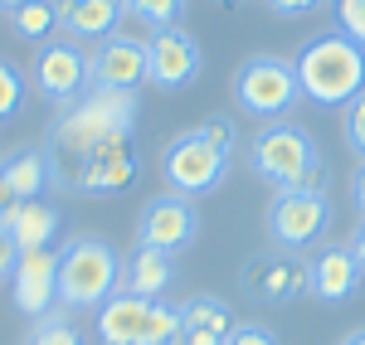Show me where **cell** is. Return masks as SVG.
<instances>
[{
  "label": "cell",
  "instance_id": "6da1fadb",
  "mask_svg": "<svg viewBox=\"0 0 365 345\" xmlns=\"http://www.w3.org/2000/svg\"><path fill=\"white\" fill-rule=\"evenodd\" d=\"M137 127V92H113V87H93L78 102H68V112L54 122L49 137V156L78 161L93 146L113 142V137H132Z\"/></svg>",
  "mask_w": 365,
  "mask_h": 345
},
{
  "label": "cell",
  "instance_id": "7a4b0ae2",
  "mask_svg": "<svg viewBox=\"0 0 365 345\" xmlns=\"http://www.w3.org/2000/svg\"><path fill=\"white\" fill-rule=\"evenodd\" d=\"M297 83L302 97L317 107H346L356 92H365V44L351 34H322L297 49Z\"/></svg>",
  "mask_w": 365,
  "mask_h": 345
},
{
  "label": "cell",
  "instance_id": "3957f363",
  "mask_svg": "<svg viewBox=\"0 0 365 345\" xmlns=\"http://www.w3.org/2000/svg\"><path fill=\"white\" fill-rule=\"evenodd\" d=\"M122 282V262H117L113 243L83 233V238H68L63 253H58V302L68 312H98Z\"/></svg>",
  "mask_w": 365,
  "mask_h": 345
},
{
  "label": "cell",
  "instance_id": "277c9868",
  "mask_svg": "<svg viewBox=\"0 0 365 345\" xmlns=\"http://www.w3.org/2000/svg\"><path fill=\"white\" fill-rule=\"evenodd\" d=\"M317 161H322L317 142H312L302 127H292V122H263V132L249 146V166L258 171V180L278 185V195L292 190Z\"/></svg>",
  "mask_w": 365,
  "mask_h": 345
},
{
  "label": "cell",
  "instance_id": "5b68a950",
  "mask_svg": "<svg viewBox=\"0 0 365 345\" xmlns=\"http://www.w3.org/2000/svg\"><path fill=\"white\" fill-rule=\"evenodd\" d=\"M239 107L258 122H282V117L292 112V102L302 97V83H297V68L287 63V58H249L244 68H239Z\"/></svg>",
  "mask_w": 365,
  "mask_h": 345
},
{
  "label": "cell",
  "instance_id": "8992f818",
  "mask_svg": "<svg viewBox=\"0 0 365 345\" xmlns=\"http://www.w3.org/2000/svg\"><path fill=\"white\" fill-rule=\"evenodd\" d=\"M225 166H229V156L215 151L200 132H180V137L166 146V156H161L170 195H185V200H200V195L220 190V185H225Z\"/></svg>",
  "mask_w": 365,
  "mask_h": 345
},
{
  "label": "cell",
  "instance_id": "52a82bcc",
  "mask_svg": "<svg viewBox=\"0 0 365 345\" xmlns=\"http://www.w3.org/2000/svg\"><path fill=\"white\" fill-rule=\"evenodd\" d=\"M137 180V146L132 137H113V142L93 146L88 156L68 161V190H83V195H117Z\"/></svg>",
  "mask_w": 365,
  "mask_h": 345
},
{
  "label": "cell",
  "instance_id": "ba28073f",
  "mask_svg": "<svg viewBox=\"0 0 365 345\" xmlns=\"http://www.w3.org/2000/svg\"><path fill=\"white\" fill-rule=\"evenodd\" d=\"M200 78V44L180 25L151 29L146 39V83L161 92H180L185 83Z\"/></svg>",
  "mask_w": 365,
  "mask_h": 345
},
{
  "label": "cell",
  "instance_id": "9c48e42d",
  "mask_svg": "<svg viewBox=\"0 0 365 345\" xmlns=\"http://www.w3.org/2000/svg\"><path fill=\"white\" fill-rule=\"evenodd\" d=\"M200 219H195V200L185 195H156L141 204L137 219V248H156V253H180L195 238Z\"/></svg>",
  "mask_w": 365,
  "mask_h": 345
},
{
  "label": "cell",
  "instance_id": "30bf717a",
  "mask_svg": "<svg viewBox=\"0 0 365 345\" xmlns=\"http://www.w3.org/2000/svg\"><path fill=\"white\" fill-rule=\"evenodd\" d=\"M34 87L49 97V102H78L88 87V54L73 44V39H54L34 54Z\"/></svg>",
  "mask_w": 365,
  "mask_h": 345
},
{
  "label": "cell",
  "instance_id": "8fae6325",
  "mask_svg": "<svg viewBox=\"0 0 365 345\" xmlns=\"http://www.w3.org/2000/svg\"><path fill=\"white\" fill-rule=\"evenodd\" d=\"M331 224V204L327 195H278L268 204V233L282 248H307L312 238H322Z\"/></svg>",
  "mask_w": 365,
  "mask_h": 345
},
{
  "label": "cell",
  "instance_id": "7c38bea8",
  "mask_svg": "<svg viewBox=\"0 0 365 345\" xmlns=\"http://www.w3.org/2000/svg\"><path fill=\"white\" fill-rule=\"evenodd\" d=\"M10 297L29 321L49 317L58 302V253L54 248H29L20 253L15 272H10Z\"/></svg>",
  "mask_w": 365,
  "mask_h": 345
},
{
  "label": "cell",
  "instance_id": "4fadbf2b",
  "mask_svg": "<svg viewBox=\"0 0 365 345\" xmlns=\"http://www.w3.org/2000/svg\"><path fill=\"white\" fill-rule=\"evenodd\" d=\"M88 83L113 87V92H132L146 83V39H127V34H108L98 44V54L88 58Z\"/></svg>",
  "mask_w": 365,
  "mask_h": 345
},
{
  "label": "cell",
  "instance_id": "5bb4252c",
  "mask_svg": "<svg viewBox=\"0 0 365 345\" xmlns=\"http://www.w3.org/2000/svg\"><path fill=\"white\" fill-rule=\"evenodd\" d=\"M244 287L258 302H268V307H287L302 292H312V267L297 262V258H282V253H258L244 267Z\"/></svg>",
  "mask_w": 365,
  "mask_h": 345
},
{
  "label": "cell",
  "instance_id": "9a60e30c",
  "mask_svg": "<svg viewBox=\"0 0 365 345\" xmlns=\"http://www.w3.org/2000/svg\"><path fill=\"white\" fill-rule=\"evenodd\" d=\"M151 307L156 302H146L137 292H113L98 307V341L103 345H141V331H146Z\"/></svg>",
  "mask_w": 365,
  "mask_h": 345
},
{
  "label": "cell",
  "instance_id": "2e32d148",
  "mask_svg": "<svg viewBox=\"0 0 365 345\" xmlns=\"http://www.w3.org/2000/svg\"><path fill=\"white\" fill-rule=\"evenodd\" d=\"M356 287H361V262L351 253V243H327L312 262V292L322 302H346Z\"/></svg>",
  "mask_w": 365,
  "mask_h": 345
},
{
  "label": "cell",
  "instance_id": "e0dca14e",
  "mask_svg": "<svg viewBox=\"0 0 365 345\" xmlns=\"http://www.w3.org/2000/svg\"><path fill=\"white\" fill-rule=\"evenodd\" d=\"M122 15H127V0H58V25L68 29L73 44L108 39Z\"/></svg>",
  "mask_w": 365,
  "mask_h": 345
},
{
  "label": "cell",
  "instance_id": "ac0fdd59",
  "mask_svg": "<svg viewBox=\"0 0 365 345\" xmlns=\"http://www.w3.org/2000/svg\"><path fill=\"white\" fill-rule=\"evenodd\" d=\"M0 229L15 238V248L29 253V248H49L58 233V209H49L44 200H25L15 204L10 214H0Z\"/></svg>",
  "mask_w": 365,
  "mask_h": 345
},
{
  "label": "cell",
  "instance_id": "d6986e66",
  "mask_svg": "<svg viewBox=\"0 0 365 345\" xmlns=\"http://www.w3.org/2000/svg\"><path fill=\"white\" fill-rule=\"evenodd\" d=\"M175 267H170V253H156V248H132V258L122 262V287L117 292H137L146 302H161V292L170 287Z\"/></svg>",
  "mask_w": 365,
  "mask_h": 345
},
{
  "label": "cell",
  "instance_id": "ffe728a7",
  "mask_svg": "<svg viewBox=\"0 0 365 345\" xmlns=\"http://www.w3.org/2000/svg\"><path fill=\"white\" fill-rule=\"evenodd\" d=\"M54 161H49V151H34V146H25V151H15L5 166H0V175H5V185L15 190V200H39L44 190H49V180H54Z\"/></svg>",
  "mask_w": 365,
  "mask_h": 345
},
{
  "label": "cell",
  "instance_id": "44dd1931",
  "mask_svg": "<svg viewBox=\"0 0 365 345\" xmlns=\"http://www.w3.org/2000/svg\"><path fill=\"white\" fill-rule=\"evenodd\" d=\"M190 331L229 336V331H234V321H229V307L220 302V297H190V302L180 307V336H190Z\"/></svg>",
  "mask_w": 365,
  "mask_h": 345
},
{
  "label": "cell",
  "instance_id": "7402d4cb",
  "mask_svg": "<svg viewBox=\"0 0 365 345\" xmlns=\"http://www.w3.org/2000/svg\"><path fill=\"white\" fill-rule=\"evenodd\" d=\"M10 25H15V34L20 39H49L58 29V0H25L20 10H10Z\"/></svg>",
  "mask_w": 365,
  "mask_h": 345
},
{
  "label": "cell",
  "instance_id": "603a6c76",
  "mask_svg": "<svg viewBox=\"0 0 365 345\" xmlns=\"http://www.w3.org/2000/svg\"><path fill=\"white\" fill-rule=\"evenodd\" d=\"M25 345H88L83 336H78V326L68 317H58V312H49V317L34 321V331H29Z\"/></svg>",
  "mask_w": 365,
  "mask_h": 345
},
{
  "label": "cell",
  "instance_id": "cb8c5ba5",
  "mask_svg": "<svg viewBox=\"0 0 365 345\" xmlns=\"http://www.w3.org/2000/svg\"><path fill=\"white\" fill-rule=\"evenodd\" d=\"M127 15H137L151 29H170L185 15V0H127Z\"/></svg>",
  "mask_w": 365,
  "mask_h": 345
},
{
  "label": "cell",
  "instance_id": "d4e9b609",
  "mask_svg": "<svg viewBox=\"0 0 365 345\" xmlns=\"http://www.w3.org/2000/svg\"><path fill=\"white\" fill-rule=\"evenodd\" d=\"M175 336H180V307L156 302L151 317H146V331H141V345H170Z\"/></svg>",
  "mask_w": 365,
  "mask_h": 345
},
{
  "label": "cell",
  "instance_id": "484cf974",
  "mask_svg": "<svg viewBox=\"0 0 365 345\" xmlns=\"http://www.w3.org/2000/svg\"><path fill=\"white\" fill-rule=\"evenodd\" d=\"M20 102H25V78L10 63H0V122H10L20 112Z\"/></svg>",
  "mask_w": 365,
  "mask_h": 345
},
{
  "label": "cell",
  "instance_id": "4316f807",
  "mask_svg": "<svg viewBox=\"0 0 365 345\" xmlns=\"http://www.w3.org/2000/svg\"><path fill=\"white\" fill-rule=\"evenodd\" d=\"M346 146L365 161V92H356L346 102Z\"/></svg>",
  "mask_w": 365,
  "mask_h": 345
},
{
  "label": "cell",
  "instance_id": "83f0119b",
  "mask_svg": "<svg viewBox=\"0 0 365 345\" xmlns=\"http://www.w3.org/2000/svg\"><path fill=\"white\" fill-rule=\"evenodd\" d=\"M336 20H341V34L365 44V0H336Z\"/></svg>",
  "mask_w": 365,
  "mask_h": 345
},
{
  "label": "cell",
  "instance_id": "f1b7e54d",
  "mask_svg": "<svg viewBox=\"0 0 365 345\" xmlns=\"http://www.w3.org/2000/svg\"><path fill=\"white\" fill-rule=\"evenodd\" d=\"M195 132H200L210 146H215V151H225V156L234 151V127H229V117H205Z\"/></svg>",
  "mask_w": 365,
  "mask_h": 345
},
{
  "label": "cell",
  "instance_id": "f546056e",
  "mask_svg": "<svg viewBox=\"0 0 365 345\" xmlns=\"http://www.w3.org/2000/svg\"><path fill=\"white\" fill-rule=\"evenodd\" d=\"M225 345H278V341H273L268 326H234Z\"/></svg>",
  "mask_w": 365,
  "mask_h": 345
},
{
  "label": "cell",
  "instance_id": "4dcf8cb0",
  "mask_svg": "<svg viewBox=\"0 0 365 345\" xmlns=\"http://www.w3.org/2000/svg\"><path fill=\"white\" fill-rule=\"evenodd\" d=\"M263 5H268L273 15H287V20H292V15H307V10H317L322 0H263Z\"/></svg>",
  "mask_w": 365,
  "mask_h": 345
},
{
  "label": "cell",
  "instance_id": "1f68e13d",
  "mask_svg": "<svg viewBox=\"0 0 365 345\" xmlns=\"http://www.w3.org/2000/svg\"><path fill=\"white\" fill-rule=\"evenodd\" d=\"M15 262H20V248H15V238L0 229V277H10L15 272Z\"/></svg>",
  "mask_w": 365,
  "mask_h": 345
},
{
  "label": "cell",
  "instance_id": "d6a6232c",
  "mask_svg": "<svg viewBox=\"0 0 365 345\" xmlns=\"http://www.w3.org/2000/svg\"><path fill=\"white\" fill-rule=\"evenodd\" d=\"M351 200H356V209H361V219H365V161H361V171H356V180H351Z\"/></svg>",
  "mask_w": 365,
  "mask_h": 345
},
{
  "label": "cell",
  "instance_id": "836d02e7",
  "mask_svg": "<svg viewBox=\"0 0 365 345\" xmlns=\"http://www.w3.org/2000/svg\"><path fill=\"white\" fill-rule=\"evenodd\" d=\"M15 190H10V185H5V175H0V214H10V209H15Z\"/></svg>",
  "mask_w": 365,
  "mask_h": 345
},
{
  "label": "cell",
  "instance_id": "e575fe53",
  "mask_svg": "<svg viewBox=\"0 0 365 345\" xmlns=\"http://www.w3.org/2000/svg\"><path fill=\"white\" fill-rule=\"evenodd\" d=\"M351 253H356V262L365 267V219H361V229H356V238H351Z\"/></svg>",
  "mask_w": 365,
  "mask_h": 345
},
{
  "label": "cell",
  "instance_id": "d590c367",
  "mask_svg": "<svg viewBox=\"0 0 365 345\" xmlns=\"http://www.w3.org/2000/svg\"><path fill=\"white\" fill-rule=\"evenodd\" d=\"M336 345H365V331H351L346 341H336Z\"/></svg>",
  "mask_w": 365,
  "mask_h": 345
},
{
  "label": "cell",
  "instance_id": "8d00e7d4",
  "mask_svg": "<svg viewBox=\"0 0 365 345\" xmlns=\"http://www.w3.org/2000/svg\"><path fill=\"white\" fill-rule=\"evenodd\" d=\"M0 5H5V10H20V5H25V0H0Z\"/></svg>",
  "mask_w": 365,
  "mask_h": 345
},
{
  "label": "cell",
  "instance_id": "74e56055",
  "mask_svg": "<svg viewBox=\"0 0 365 345\" xmlns=\"http://www.w3.org/2000/svg\"><path fill=\"white\" fill-rule=\"evenodd\" d=\"M170 345H185V341H180V336H175V341H170Z\"/></svg>",
  "mask_w": 365,
  "mask_h": 345
}]
</instances>
